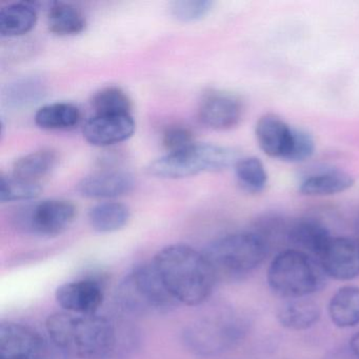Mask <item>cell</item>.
I'll use <instances>...</instances> for the list:
<instances>
[{
	"label": "cell",
	"mask_w": 359,
	"mask_h": 359,
	"mask_svg": "<svg viewBox=\"0 0 359 359\" xmlns=\"http://www.w3.org/2000/svg\"><path fill=\"white\" fill-rule=\"evenodd\" d=\"M135 132L131 114H95L86 121V140L96 147H111L129 140Z\"/></svg>",
	"instance_id": "obj_13"
},
{
	"label": "cell",
	"mask_w": 359,
	"mask_h": 359,
	"mask_svg": "<svg viewBox=\"0 0 359 359\" xmlns=\"http://www.w3.org/2000/svg\"><path fill=\"white\" fill-rule=\"evenodd\" d=\"M213 6L210 0H176L171 4V13L180 22H198L211 12Z\"/></svg>",
	"instance_id": "obj_29"
},
{
	"label": "cell",
	"mask_w": 359,
	"mask_h": 359,
	"mask_svg": "<svg viewBox=\"0 0 359 359\" xmlns=\"http://www.w3.org/2000/svg\"><path fill=\"white\" fill-rule=\"evenodd\" d=\"M238 153L228 147L195 144L188 150L167 154L150 163V175L163 180H180L205 172H219L235 165Z\"/></svg>",
	"instance_id": "obj_6"
},
{
	"label": "cell",
	"mask_w": 359,
	"mask_h": 359,
	"mask_svg": "<svg viewBox=\"0 0 359 359\" xmlns=\"http://www.w3.org/2000/svg\"><path fill=\"white\" fill-rule=\"evenodd\" d=\"M0 359L74 358L33 327L14 321H4L0 325Z\"/></svg>",
	"instance_id": "obj_9"
},
{
	"label": "cell",
	"mask_w": 359,
	"mask_h": 359,
	"mask_svg": "<svg viewBox=\"0 0 359 359\" xmlns=\"http://www.w3.org/2000/svg\"><path fill=\"white\" fill-rule=\"evenodd\" d=\"M203 253L217 280H233L253 272L264 262L269 253V243L262 233H234L210 243Z\"/></svg>",
	"instance_id": "obj_4"
},
{
	"label": "cell",
	"mask_w": 359,
	"mask_h": 359,
	"mask_svg": "<svg viewBox=\"0 0 359 359\" xmlns=\"http://www.w3.org/2000/svg\"><path fill=\"white\" fill-rule=\"evenodd\" d=\"M81 121V110L70 102L46 104L35 114V123L41 129L50 131L73 129Z\"/></svg>",
	"instance_id": "obj_22"
},
{
	"label": "cell",
	"mask_w": 359,
	"mask_h": 359,
	"mask_svg": "<svg viewBox=\"0 0 359 359\" xmlns=\"http://www.w3.org/2000/svg\"><path fill=\"white\" fill-rule=\"evenodd\" d=\"M315 151V140L306 130L294 128L293 146L287 161L302 163L310 158Z\"/></svg>",
	"instance_id": "obj_31"
},
{
	"label": "cell",
	"mask_w": 359,
	"mask_h": 359,
	"mask_svg": "<svg viewBox=\"0 0 359 359\" xmlns=\"http://www.w3.org/2000/svg\"><path fill=\"white\" fill-rule=\"evenodd\" d=\"M255 136L264 154L287 161L293 146L294 127L277 115L266 114L256 123Z\"/></svg>",
	"instance_id": "obj_14"
},
{
	"label": "cell",
	"mask_w": 359,
	"mask_h": 359,
	"mask_svg": "<svg viewBox=\"0 0 359 359\" xmlns=\"http://www.w3.org/2000/svg\"><path fill=\"white\" fill-rule=\"evenodd\" d=\"M245 334V320L236 313L226 311L193 323L182 335L193 354L211 357L234 346Z\"/></svg>",
	"instance_id": "obj_7"
},
{
	"label": "cell",
	"mask_w": 359,
	"mask_h": 359,
	"mask_svg": "<svg viewBox=\"0 0 359 359\" xmlns=\"http://www.w3.org/2000/svg\"><path fill=\"white\" fill-rule=\"evenodd\" d=\"M327 276L352 280L359 276V239L332 237L318 259Z\"/></svg>",
	"instance_id": "obj_12"
},
{
	"label": "cell",
	"mask_w": 359,
	"mask_h": 359,
	"mask_svg": "<svg viewBox=\"0 0 359 359\" xmlns=\"http://www.w3.org/2000/svg\"><path fill=\"white\" fill-rule=\"evenodd\" d=\"M135 187L133 176L118 170H106L83 178L77 192L86 198L108 199L123 196Z\"/></svg>",
	"instance_id": "obj_15"
},
{
	"label": "cell",
	"mask_w": 359,
	"mask_h": 359,
	"mask_svg": "<svg viewBox=\"0 0 359 359\" xmlns=\"http://www.w3.org/2000/svg\"><path fill=\"white\" fill-rule=\"evenodd\" d=\"M327 311L332 323L340 329L359 325V287H340L330 299Z\"/></svg>",
	"instance_id": "obj_19"
},
{
	"label": "cell",
	"mask_w": 359,
	"mask_h": 359,
	"mask_svg": "<svg viewBox=\"0 0 359 359\" xmlns=\"http://www.w3.org/2000/svg\"><path fill=\"white\" fill-rule=\"evenodd\" d=\"M74 203L65 199H47L20 208L14 214L16 228L37 237H56L68 230L76 217Z\"/></svg>",
	"instance_id": "obj_8"
},
{
	"label": "cell",
	"mask_w": 359,
	"mask_h": 359,
	"mask_svg": "<svg viewBox=\"0 0 359 359\" xmlns=\"http://www.w3.org/2000/svg\"><path fill=\"white\" fill-rule=\"evenodd\" d=\"M46 329L51 341L74 359H111L118 346L114 323L97 314L53 313Z\"/></svg>",
	"instance_id": "obj_2"
},
{
	"label": "cell",
	"mask_w": 359,
	"mask_h": 359,
	"mask_svg": "<svg viewBox=\"0 0 359 359\" xmlns=\"http://www.w3.org/2000/svg\"><path fill=\"white\" fill-rule=\"evenodd\" d=\"M91 104L96 114H131V100L118 87L102 88L94 94Z\"/></svg>",
	"instance_id": "obj_27"
},
{
	"label": "cell",
	"mask_w": 359,
	"mask_h": 359,
	"mask_svg": "<svg viewBox=\"0 0 359 359\" xmlns=\"http://www.w3.org/2000/svg\"><path fill=\"white\" fill-rule=\"evenodd\" d=\"M131 212L127 205L116 201H104L90 210L89 224L94 231L102 234L117 232L127 226Z\"/></svg>",
	"instance_id": "obj_21"
},
{
	"label": "cell",
	"mask_w": 359,
	"mask_h": 359,
	"mask_svg": "<svg viewBox=\"0 0 359 359\" xmlns=\"http://www.w3.org/2000/svg\"><path fill=\"white\" fill-rule=\"evenodd\" d=\"M48 26L58 36H72L83 32L87 20L83 12L68 3H55L48 13Z\"/></svg>",
	"instance_id": "obj_23"
},
{
	"label": "cell",
	"mask_w": 359,
	"mask_h": 359,
	"mask_svg": "<svg viewBox=\"0 0 359 359\" xmlns=\"http://www.w3.org/2000/svg\"><path fill=\"white\" fill-rule=\"evenodd\" d=\"M46 85L36 76H27L12 81L6 88L5 100L12 108L32 106L43 98Z\"/></svg>",
	"instance_id": "obj_25"
},
{
	"label": "cell",
	"mask_w": 359,
	"mask_h": 359,
	"mask_svg": "<svg viewBox=\"0 0 359 359\" xmlns=\"http://www.w3.org/2000/svg\"><path fill=\"white\" fill-rule=\"evenodd\" d=\"M355 230H356L357 235L359 237V213L357 215L356 219H355Z\"/></svg>",
	"instance_id": "obj_33"
},
{
	"label": "cell",
	"mask_w": 359,
	"mask_h": 359,
	"mask_svg": "<svg viewBox=\"0 0 359 359\" xmlns=\"http://www.w3.org/2000/svg\"><path fill=\"white\" fill-rule=\"evenodd\" d=\"M41 182H29L15 176H1L0 180V201H28L41 195Z\"/></svg>",
	"instance_id": "obj_28"
},
{
	"label": "cell",
	"mask_w": 359,
	"mask_h": 359,
	"mask_svg": "<svg viewBox=\"0 0 359 359\" xmlns=\"http://www.w3.org/2000/svg\"><path fill=\"white\" fill-rule=\"evenodd\" d=\"M235 176L239 186L245 192L259 194L268 186V172L257 157L241 158L234 165Z\"/></svg>",
	"instance_id": "obj_26"
},
{
	"label": "cell",
	"mask_w": 359,
	"mask_h": 359,
	"mask_svg": "<svg viewBox=\"0 0 359 359\" xmlns=\"http://www.w3.org/2000/svg\"><path fill=\"white\" fill-rule=\"evenodd\" d=\"M159 277L180 304L201 306L209 299L217 277L203 252L182 243L167 245L152 260Z\"/></svg>",
	"instance_id": "obj_1"
},
{
	"label": "cell",
	"mask_w": 359,
	"mask_h": 359,
	"mask_svg": "<svg viewBox=\"0 0 359 359\" xmlns=\"http://www.w3.org/2000/svg\"><path fill=\"white\" fill-rule=\"evenodd\" d=\"M354 178L340 170H327L306 176L299 184V192L306 196H329L344 192L354 186Z\"/></svg>",
	"instance_id": "obj_18"
},
{
	"label": "cell",
	"mask_w": 359,
	"mask_h": 359,
	"mask_svg": "<svg viewBox=\"0 0 359 359\" xmlns=\"http://www.w3.org/2000/svg\"><path fill=\"white\" fill-rule=\"evenodd\" d=\"M106 277L100 273L69 281L55 292L57 304L65 312L79 315H95L104 304Z\"/></svg>",
	"instance_id": "obj_10"
},
{
	"label": "cell",
	"mask_w": 359,
	"mask_h": 359,
	"mask_svg": "<svg viewBox=\"0 0 359 359\" xmlns=\"http://www.w3.org/2000/svg\"><path fill=\"white\" fill-rule=\"evenodd\" d=\"M39 14L31 3H15L0 11V34L3 37H18L30 32L36 25Z\"/></svg>",
	"instance_id": "obj_20"
},
{
	"label": "cell",
	"mask_w": 359,
	"mask_h": 359,
	"mask_svg": "<svg viewBox=\"0 0 359 359\" xmlns=\"http://www.w3.org/2000/svg\"><path fill=\"white\" fill-rule=\"evenodd\" d=\"M329 230L321 222L304 218L293 222L287 231V238L293 249L306 252L317 260L332 239Z\"/></svg>",
	"instance_id": "obj_16"
},
{
	"label": "cell",
	"mask_w": 359,
	"mask_h": 359,
	"mask_svg": "<svg viewBox=\"0 0 359 359\" xmlns=\"http://www.w3.org/2000/svg\"><path fill=\"white\" fill-rule=\"evenodd\" d=\"M350 348L353 354L359 359V332L354 334L350 339Z\"/></svg>",
	"instance_id": "obj_32"
},
{
	"label": "cell",
	"mask_w": 359,
	"mask_h": 359,
	"mask_svg": "<svg viewBox=\"0 0 359 359\" xmlns=\"http://www.w3.org/2000/svg\"><path fill=\"white\" fill-rule=\"evenodd\" d=\"M161 144L167 150L168 154H172V153L188 150L196 142H195L194 134L188 127L182 125H171L168 126L163 130V135H161Z\"/></svg>",
	"instance_id": "obj_30"
},
{
	"label": "cell",
	"mask_w": 359,
	"mask_h": 359,
	"mask_svg": "<svg viewBox=\"0 0 359 359\" xmlns=\"http://www.w3.org/2000/svg\"><path fill=\"white\" fill-rule=\"evenodd\" d=\"M243 113L245 104L241 96L224 90H209L199 102L198 116L201 123L218 131L237 127Z\"/></svg>",
	"instance_id": "obj_11"
},
{
	"label": "cell",
	"mask_w": 359,
	"mask_h": 359,
	"mask_svg": "<svg viewBox=\"0 0 359 359\" xmlns=\"http://www.w3.org/2000/svg\"><path fill=\"white\" fill-rule=\"evenodd\" d=\"M57 159V153L51 149L35 151L15 161L12 175L29 182H39L41 178L47 176L55 168Z\"/></svg>",
	"instance_id": "obj_24"
},
{
	"label": "cell",
	"mask_w": 359,
	"mask_h": 359,
	"mask_svg": "<svg viewBox=\"0 0 359 359\" xmlns=\"http://www.w3.org/2000/svg\"><path fill=\"white\" fill-rule=\"evenodd\" d=\"M117 304L121 310L136 316L165 314L178 302L168 291L153 262L134 266L119 283Z\"/></svg>",
	"instance_id": "obj_5"
},
{
	"label": "cell",
	"mask_w": 359,
	"mask_h": 359,
	"mask_svg": "<svg viewBox=\"0 0 359 359\" xmlns=\"http://www.w3.org/2000/svg\"><path fill=\"white\" fill-rule=\"evenodd\" d=\"M320 306L309 297L285 299L277 310V319L285 329L302 331L310 329L320 318Z\"/></svg>",
	"instance_id": "obj_17"
},
{
	"label": "cell",
	"mask_w": 359,
	"mask_h": 359,
	"mask_svg": "<svg viewBox=\"0 0 359 359\" xmlns=\"http://www.w3.org/2000/svg\"><path fill=\"white\" fill-rule=\"evenodd\" d=\"M266 280L276 295L292 299L309 297L320 291L325 287L327 274L316 258L292 248L273 258Z\"/></svg>",
	"instance_id": "obj_3"
}]
</instances>
